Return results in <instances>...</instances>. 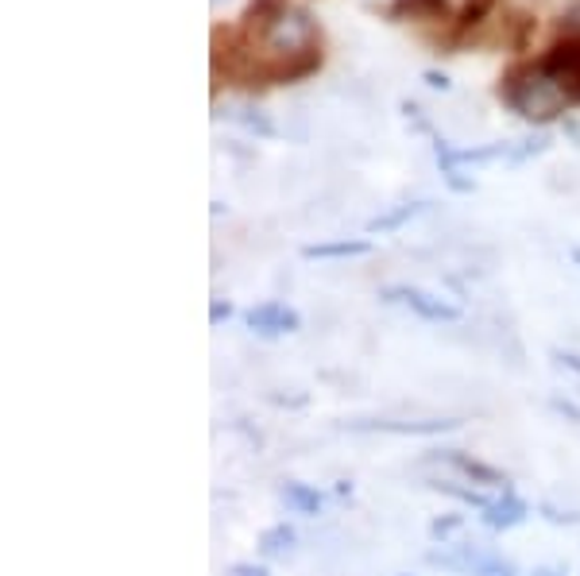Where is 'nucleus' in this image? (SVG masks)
<instances>
[{"label": "nucleus", "mask_w": 580, "mask_h": 576, "mask_svg": "<svg viewBox=\"0 0 580 576\" xmlns=\"http://www.w3.org/2000/svg\"><path fill=\"white\" fill-rule=\"evenodd\" d=\"M500 97L522 120H530V125H550L553 117L566 112L569 101L566 89L542 70V62H519V67H511L500 82Z\"/></svg>", "instance_id": "f257e3e1"}, {"label": "nucleus", "mask_w": 580, "mask_h": 576, "mask_svg": "<svg viewBox=\"0 0 580 576\" xmlns=\"http://www.w3.org/2000/svg\"><path fill=\"white\" fill-rule=\"evenodd\" d=\"M259 43H264L267 59H272V67H279V62H294V59H306V54H314V20H309L306 8H283L279 16H275L272 23H267L264 31H259Z\"/></svg>", "instance_id": "f03ea898"}, {"label": "nucleus", "mask_w": 580, "mask_h": 576, "mask_svg": "<svg viewBox=\"0 0 580 576\" xmlns=\"http://www.w3.org/2000/svg\"><path fill=\"white\" fill-rule=\"evenodd\" d=\"M542 70L566 89L569 101H580V31L566 36L561 43H553L542 59Z\"/></svg>", "instance_id": "7ed1b4c3"}, {"label": "nucleus", "mask_w": 580, "mask_h": 576, "mask_svg": "<svg viewBox=\"0 0 580 576\" xmlns=\"http://www.w3.org/2000/svg\"><path fill=\"white\" fill-rule=\"evenodd\" d=\"M383 302L406 306V310H414L426 321H456L461 318V310H456L453 302H445V298L430 295V290H422V287H387L383 290Z\"/></svg>", "instance_id": "20e7f679"}, {"label": "nucleus", "mask_w": 580, "mask_h": 576, "mask_svg": "<svg viewBox=\"0 0 580 576\" xmlns=\"http://www.w3.org/2000/svg\"><path fill=\"white\" fill-rule=\"evenodd\" d=\"M244 321H248V329H256L259 337H283V332H294L302 326L298 314H294L291 306H283V302L252 306V310L244 314Z\"/></svg>", "instance_id": "39448f33"}, {"label": "nucleus", "mask_w": 580, "mask_h": 576, "mask_svg": "<svg viewBox=\"0 0 580 576\" xmlns=\"http://www.w3.org/2000/svg\"><path fill=\"white\" fill-rule=\"evenodd\" d=\"M527 515H530V507L519 499V495H500V499H492L484 510H480L488 530H511V526L527 523Z\"/></svg>", "instance_id": "423d86ee"}, {"label": "nucleus", "mask_w": 580, "mask_h": 576, "mask_svg": "<svg viewBox=\"0 0 580 576\" xmlns=\"http://www.w3.org/2000/svg\"><path fill=\"white\" fill-rule=\"evenodd\" d=\"M441 460L445 465H453L456 473L464 476V480H472V484H484V488H503V476L495 473V468H488V465H480V460H469L464 453H456V449H449V453H441Z\"/></svg>", "instance_id": "0eeeda50"}, {"label": "nucleus", "mask_w": 580, "mask_h": 576, "mask_svg": "<svg viewBox=\"0 0 580 576\" xmlns=\"http://www.w3.org/2000/svg\"><path fill=\"white\" fill-rule=\"evenodd\" d=\"M387 16L391 20H403V16H414V20H449V0H395Z\"/></svg>", "instance_id": "6e6552de"}, {"label": "nucleus", "mask_w": 580, "mask_h": 576, "mask_svg": "<svg viewBox=\"0 0 580 576\" xmlns=\"http://www.w3.org/2000/svg\"><path fill=\"white\" fill-rule=\"evenodd\" d=\"M283 503H287L294 515H317V510H322V491L309 488V484L287 480L283 484Z\"/></svg>", "instance_id": "1a4fd4ad"}, {"label": "nucleus", "mask_w": 580, "mask_h": 576, "mask_svg": "<svg viewBox=\"0 0 580 576\" xmlns=\"http://www.w3.org/2000/svg\"><path fill=\"white\" fill-rule=\"evenodd\" d=\"M456 421H356V429H383V434H445Z\"/></svg>", "instance_id": "9d476101"}, {"label": "nucleus", "mask_w": 580, "mask_h": 576, "mask_svg": "<svg viewBox=\"0 0 580 576\" xmlns=\"http://www.w3.org/2000/svg\"><path fill=\"white\" fill-rule=\"evenodd\" d=\"M372 248L367 240H333V245H309L302 248L306 259H348V256H364Z\"/></svg>", "instance_id": "9b49d317"}, {"label": "nucleus", "mask_w": 580, "mask_h": 576, "mask_svg": "<svg viewBox=\"0 0 580 576\" xmlns=\"http://www.w3.org/2000/svg\"><path fill=\"white\" fill-rule=\"evenodd\" d=\"M426 206L430 201H411V206H399V209H391V213H383V217H372V221H367V232H395L399 225H406L411 217H419Z\"/></svg>", "instance_id": "f8f14e48"}, {"label": "nucleus", "mask_w": 580, "mask_h": 576, "mask_svg": "<svg viewBox=\"0 0 580 576\" xmlns=\"http://www.w3.org/2000/svg\"><path fill=\"white\" fill-rule=\"evenodd\" d=\"M291 549H294V530L287 523H279V526H272V530L259 534V554L264 557H287Z\"/></svg>", "instance_id": "ddd939ff"}, {"label": "nucleus", "mask_w": 580, "mask_h": 576, "mask_svg": "<svg viewBox=\"0 0 580 576\" xmlns=\"http://www.w3.org/2000/svg\"><path fill=\"white\" fill-rule=\"evenodd\" d=\"M225 117L236 120V125H244L248 132H256V136H272L275 132L272 120H267L259 109H252V105H233V109H225Z\"/></svg>", "instance_id": "4468645a"}, {"label": "nucleus", "mask_w": 580, "mask_h": 576, "mask_svg": "<svg viewBox=\"0 0 580 576\" xmlns=\"http://www.w3.org/2000/svg\"><path fill=\"white\" fill-rule=\"evenodd\" d=\"M283 8H291L287 0H252V8H248V16H244V20H248V28L264 31L267 23H272L275 16L283 12Z\"/></svg>", "instance_id": "2eb2a0df"}, {"label": "nucleus", "mask_w": 580, "mask_h": 576, "mask_svg": "<svg viewBox=\"0 0 580 576\" xmlns=\"http://www.w3.org/2000/svg\"><path fill=\"white\" fill-rule=\"evenodd\" d=\"M495 0H464V12H461V28H472V23H480L488 12H492Z\"/></svg>", "instance_id": "dca6fc26"}, {"label": "nucleus", "mask_w": 580, "mask_h": 576, "mask_svg": "<svg viewBox=\"0 0 580 576\" xmlns=\"http://www.w3.org/2000/svg\"><path fill=\"white\" fill-rule=\"evenodd\" d=\"M476 576H514V565L511 562H500V557H492V562H480Z\"/></svg>", "instance_id": "f3484780"}, {"label": "nucleus", "mask_w": 580, "mask_h": 576, "mask_svg": "<svg viewBox=\"0 0 580 576\" xmlns=\"http://www.w3.org/2000/svg\"><path fill=\"white\" fill-rule=\"evenodd\" d=\"M422 78H426V86H430V89H441V93H449V89H453V82H449L445 75H438V70H426V75H422Z\"/></svg>", "instance_id": "a211bd4d"}, {"label": "nucleus", "mask_w": 580, "mask_h": 576, "mask_svg": "<svg viewBox=\"0 0 580 576\" xmlns=\"http://www.w3.org/2000/svg\"><path fill=\"white\" fill-rule=\"evenodd\" d=\"M228 314H233V306H228V302H214V306H209V321H214V326H220Z\"/></svg>", "instance_id": "6ab92c4d"}, {"label": "nucleus", "mask_w": 580, "mask_h": 576, "mask_svg": "<svg viewBox=\"0 0 580 576\" xmlns=\"http://www.w3.org/2000/svg\"><path fill=\"white\" fill-rule=\"evenodd\" d=\"M233 576H267V573L259 569V565H236Z\"/></svg>", "instance_id": "aec40b11"}, {"label": "nucleus", "mask_w": 580, "mask_h": 576, "mask_svg": "<svg viewBox=\"0 0 580 576\" xmlns=\"http://www.w3.org/2000/svg\"><path fill=\"white\" fill-rule=\"evenodd\" d=\"M530 576H569V573L561 569V565H542V569H534Z\"/></svg>", "instance_id": "412c9836"}, {"label": "nucleus", "mask_w": 580, "mask_h": 576, "mask_svg": "<svg viewBox=\"0 0 580 576\" xmlns=\"http://www.w3.org/2000/svg\"><path fill=\"white\" fill-rule=\"evenodd\" d=\"M214 4H225V0H214Z\"/></svg>", "instance_id": "4be33fe9"}]
</instances>
